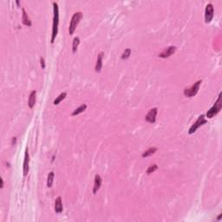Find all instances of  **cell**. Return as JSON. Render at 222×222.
I'll return each instance as SVG.
<instances>
[{"label":"cell","instance_id":"cell-2","mask_svg":"<svg viewBox=\"0 0 222 222\" xmlns=\"http://www.w3.org/2000/svg\"><path fill=\"white\" fill-rule=\"evenodd\" d=\"M82 13L81 11H77L76 13H74V15L72 16L71 24H70V26H69V33H70V35H73L74 34V32H75L79 22L82 19Z\"/></svg>","mask_w":222,"mask_h":222},{"label":"cell","instance_id":"cell-21","mask_svg":"<svg viewBox=\"0 0 222 222\" xmlns=\"http://www.w3.org/2000/svg\"><path fill=\"white\" fill-rule=\"evenodd\" d=\"M158 169V165L157 164H153L151 166H148V168L147 169V174H153L154 172H155Z\"/></svg>","mask_w":222,"mask_h":222},{"label":"cell","instance_id":"cell-16","mask_svg":"<svg viewBox=\"0 0 222 222\" xmlns=\"http://www.w3.org/2000/svg\"><path fill=\"white\" fill-rule=\"evenodd\" d=\"M156 151H157V147H150V148H148V149L146 150L145 152H143L142 155H141V156L143 157V158H146V157L153 155H154Z\"/></svg>","mask_w":222,"mask_h":222},{"label":"cell","instance_id":"cell-17","mask_svg":"<svg viewBox=\"0 0 222 222\" xmlns=\"http://www.w3.org/2000/svg\"><path fill=\"white\" fill-rule=\"evenodd\" d=\"M79 44H80V38L78 36H76L73 39V43H72V52L73 53H76Z\"/></svg>","mask_w":222,"mask_h":222},{"label":"cell","instance_id":"cell-6","mask_svg":"<svg viewBox=\"0 0 222 222\" xmlns=\"http://www.w3.org/2000/svg\"><path fill=\"white\" fill-rule=\"evenodd\" d=\"M214 14V8L212 4H207L205 9V22L207 24H209L213 18Z\"/></svg>","mask_w":222,"mask_h":222},{"label":"cell","instance_id":"cell-18","mask_svg":"<svg viewBox=\"0 0 222 222\" xmlns=\"http://www.w3.org/2000/svg\"><path fill=\"white\" fill-rule=\"evenodd\" d=\"M54 177H55V174L54 172H51L48 174V178H47V187L51 188L53 185V181H54Z\"/></svg>","mask_w":222,"mask_h":222},{"label":"cell","instance_id":"cell-14","mask_svg":"<svg viewBox=\"0 0 222 222\" xmlns=\"http://www.w3.org/2000/svg\"><path fill=\"white\" fill-rule=\"evenodd\" d=\"M63 211V203H62V198L59 196L56 199L55 212L56 213H61Z\"/></svg>","mask_w":222,"mask_h":222},{"label":"cell","instance_id":"cell-3","mask_svg":"<svg viewBox=\"0 0 222 222\" xmlns=\"http://www.w3.org/2000/svg\"><path fill=\"white\" fill-rule=\"evenodd\" d=\"M222 108V101H221V93H220V95H219V97H218L217 101L216 102L214 103V105L209 109V110L207 111V118H209V119H211L212 118L213 116H215L217 115L218 113L220 111Z\"/></svg>","mask_w":222,"mask_h":222},{"label":"cell","instance_id":"cell-8","mask_svg":"<svg viewBox=\"0 0 222 222\" xmlns=\"http://www.w3.org/2000/svg\"><path fill=\"white\" fill-rule=\"evenodd\" d=\"M158 113V109L157 108H153L145 116V121L149 122V123H155L156 121V116Z\"/></svg>","mask_w":222,"mask_h":222},{"label":"cell","instance_id":"cell-1","mask_svg":"<svg viewBox=\"0 0 222 222\" xmlns=\"http://www.w3.org/2000/svg\"><path fill=\"white\" fill-rule=\"evenodd\" d=\"M53 24H52V34H51V44L55 42L56 37L58 33V25H59V8L57 3L53 2Z\"/></svg>","mask_w":222,"mask_h":222},{"label":"cell","instance_id":"cell-9","mask_svg":"<svg viewBox=\"0 0 222 222\" xmlns=\"http://www.w3.org/2000/svg\"><path fill=\"white\" fill-rule=\"evenodd\" d=\"M175 51H176V47L175 46H169V47L166 48L164 51L159 54V57H161V58H168L172 55L174 54Z\"/></svg>","mask_w":222,"mask_h":222},{"label":"cell","instance_id":"cell-12","mask_svg":"<svg viewBox=\"0 0 222 222\" xmlns=\"http://www.w3.org/2000/svg\"><path fill=\"white\" fill-rule=\"evenodd\" d=\"M36 101V91L32 90L30 93L29 96V100H28V105L30 107V109H33Z\"/></svg>","mask_w":222,"mask_h":222},{"label":"cell","instance_id":"cell-25","mask_svg":"<svg viewBox=\"0 0 222 222\" xmlns=\"http://www.w3.org/2000/svg\"><path fill=\"white\" fill-rule=\"evenodd\" d=\"M13 143H16V137L12 138V144H13Z\"/></svg>","mask_w":222,"mask_h":222},{"label":"cell","instance_id":"cell-26","mask_svg":"<svg viewBox=\"0 0 222 222\" xmlns=\"http://www.w3.org/2000/svg\"><path fill=\"white\" fill-rule=\"evenodd\" d=\"M16 4L18 5V6H19V1H16Z\"/></svg>","mask_w":222,"mask_h":222},{"label":"cell","instance_id":"cell-10","mask_svg":"<svg viewBox=\"0 0 222 222\" xmlns=\"http://www.w3.org/2000/svg\"><path fill=\"white\" fill-rule=\"evenodd\" d=\"M101 182H102V180H101V176L99 174H96L95 180H94V187H93V193L94 194H96V193L98 192V190L100 189Z\"/></svg>","mask_w":222,"mask_h":222},{"label":"cell","instance_id":"cell-7","mask_svg":"<svg viewBox=\"0 0 222 222\" xmlns=\"http://www.w3.org/2000/svg\"><path fill=\"white\" fill-rule=\"evenodd\" d=\"M30 171V155H29V150L26 148L25 152V159H24V165H23V173L24 176H26Z\"/></svg>","mask_w":222,"mask_h":222},{"label":"cell","instance_id":"cell-19","mask_svg":"<svg viewBox=\"0 0 222 222\" xmlns=\"http://www.w3.org/2000/svg\"><path fill=\"white\" fill-rule=\"evenodd\" d=\"M66 96H67V93L66 92H63V93H61L59 96H57L56 98L55 99V101H54V105H58L59 103H60L61 101H63L64 98H65Z\"/></svg>","mask_w":222,"mask_h":222},{"label":"cell","instance_id":"cell-4","mask_svg":"<svg viewBox=\"0 0 222 222\" xmlns=\"http://www.w3.org/2000/svg\"><path fill=\"white\" fill-rule=\"evenodd\" d=\"M202 80H199L197 81L194 84H193V86L189 89H185L184 90V96H187V97H193V96H196V94L198 93V91L200 90V87L201 85Z\"/></svg>","mask_w":222,"mask_h":222},{"label":"cell","instance_id":"cell-5","mask_svg":"<svg viewBox=\"0 0 222 222\" xmlns=\"http://www.w3.org/2000/svg\"><path fill=\"white\" fill-rule=\"evenodd\" d=\"M207 122V120L205 118V115H201V116H199V118L197 119V121L193 124L191 128H189V130H188V134L189 135H193L194 132H196V130L200 128V127H201L202 125H204V124H206Z\"/></svg>","mask_w":222,"mask_h":222},{"label":"cell","instance_id":"cell-23","mask_svg":"<svg viewBox=\"0 0 222 222\" xmlns=\"http://www.w3.org/2000/svg\"><path fill=\"white\" fill-rule=\"evenodd\" d=\"M4 187V181H3V179L1 180V188H3Z\"/></svg>","mask_w":222,"mask_h":222},{"label":"cell","instance_id":"cell-20","mask_svg":"<svg viewBox=\"0 0 222 222\" xmlns=\"http://www.w3.org/2000/svg\"><path fill=\"white\" fill-rule=\"evenodd\" d=\"M130 55H131V49L128 48V49H126L125 51H123V53L121 54V60H126V59H128V58L130 56Z\"/></svg>","mask_w":222,"mask_h":222},{"label":"cell","instance_id":"cell-13","mask_svg":"<svg viewBox=\"0 0 222 222\" xmlns=\"http://www.w3.org/2000/svg\"><path fill=\"white\" fill-rule=\"evenodd\" d=\"M22 12H23V14H22V23H23V25H25V26H29V27L32 25V23L30 21V17H28V14H27L25 8H22Z\"/></svg>","mask_w":222,"mask_h":222},{"label":"cell","instance_id":"cell-15","mask_svg":"<svg viewBox=\"0 0 222 222\" xmlns=\"http://www.w3.org/2000/svg\"><path fill=\"white\" fill-rule=\"evenodd\" d=\"M86 109H87V105H86V104H82L81 106H79L76 109H75V110L72 112L71 116H77V115H79V114L82 113L83 111H85Z\"/></svg>","mask_w":222,"mask_h":222},{"label":"cell","instance_id":"cell-22","mask_svg":"<svg viewBox=\"0 0 222 222\" xmlns=\"http://www.w3.org/2000/svg\"><path fill=\"white\" fill-rule=\"evenodd\" d=\"M40 64L42 69H45V61H44V57H41L40 58Z\"/></svg>","mask_w":222,"mask_h":222},{"label":"cell","instance_id":"cell-11","mask_svg":"<svg viewBox=\"0 0 222 222\" xmlns=\"http://www.w3.org/2000/svg\"><path fill=\"white\" fill-rule=\"evenodd\" d=\"M103 56L104 53L103 52H100L98 54L97 56V61H96V67H95V71L96 73H99L101 71V68H102V58H103Z\"/></svg>","mask_w":222,"mask_h":222},{"label":"cell","instance_id":"cell-24","mask_svg":"<svg viewBox=\"0 0 222 222\" xmlns=\"http://www.w3.org/2000/svg\"><path fill=\"white\" fill-rule=\"evenodd\" d=\"M221 217H222V214H221V213H220V214L219 215V217L217 218V220H220V219H221Z\"/></svg>","mask_w":222,"mask_h":222}]
</instances>
